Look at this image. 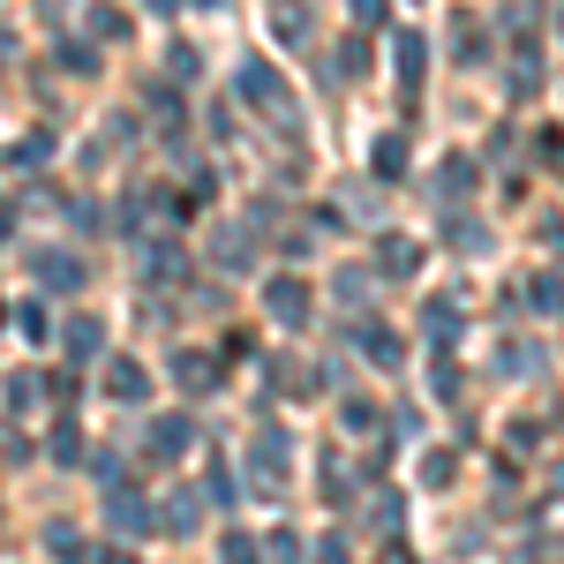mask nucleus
<instances>
[{"label":"nucleus","instance_id":"nucleus-23","mask_svg":"<svg viewBox=\"0 0 564 564\" xmlns=\"http://www.w3.org/2000/svg\"><path fill=\"white\" fill-rule=\"evenodd\" d=\"M45 550H53V557H84V534H76V527H53V534H45Z\"/></svg>","mask_w":564,"mask_h":564},{"label":"nucleus","instance_id":"nucleus-31","mask_svg":"<svg viewBox=\"0 0 564 564\" xmlns=\"http://www.w3.org/2000/svg\"><path fill=\"white\" fill-rule=\"evenodd\" d=\"M271 564H302V542L294 534H271Z\"/></svg>","mask_w":564,"mask_h":564},{"label":"nucleus","instance_id":"nucleus-12","mask_svg":"<svg viewBox=\"0 0 564 564\" xmlns=\"http://www.w3.org/2000/svg\"><path fill=\"white\" fill-rule=\"evenodd\" d=\"M391 61H399V76H406V90L422 84V61H430V45H422V31H399V39H391Z\"/></svg>","mask_w":564,"mask_h":564},{"label":"nucleus","instance_id":"nucleus-32","mask_svg":"<svg viewBox=\"0 0 564 564\" xmlns=\"http://www.w3.org/2000/svg\"><path fill=\"white\" fill-rule=\"evenodd\" d=\"M316 564H347V534H324L316 542Z\"/></svg>","mask_w":564,"mask_h":564},{"label":"nucleus","instance_id":"nucleus-34","mask_svg":"<svg viewBox=\"0 0 564 564\" xmlns=\"http://www.w3.org/2000/svg\"><path fill=\"white\" fill-rule=\"evenodd\" d=\"M39 8H45V23H53V15H68V0H39Z\"/></svg>","mask_w":564,"mask_h":564},{"label":"nucleus","instance_id":"nucleus-2","mask_svg":"<svg viewBox=\"0 0 564 564\" xmlns=\"http://www.w3.org/2000/svg\"><path fill=\"white\" fill-rule=\"evenodd\" d=\"M249 475H257L263 497H286V436L279 430H263L257 444H249Z\"/></svg>","mask_w":564,"mask_h":564},{"label":"nucleus","instance_id":"nucleus-28","mask_svg":"<svg viewBox=\"0 0 564 564\" xmlns=\"http://www.w3.org/2000/svg\"><path fill=\"white\" fill-rule=\"evenodd\" d=\"M339 302H369V271H339Z\"/></svg>","mask_w":564,"mask_h":564},{"label":"nucleus","instance_id":"nucleus-15","mask_svg":"<svg viewBox=\"0 0 564 564\" xmlns=\"http://www.w3.org/2000/svg\"><path fill=\"white\" fill-rule=\"evenodd\" d=\"M98 347H106V332H98V316H68V354H76V361H90Z\"/></svg>","mask_w":564,"mask_h":564},{"label":"nucleus","instance_id":"nucleus-14","mask_svg":"<svg viewBox=\"0 0 564 564\" xmlns=\"http://www.w3.org/2000/svg\"><path fill=\"white\" fill-rule=\"evenodd\" d=\"M377 257H384V271H414V263H422V241H406V234H384V241H377Z\"/></svg>","mask_w":564,"mask_h":564},{"label":"nucleus","instance_id":"nucleus-10","mask_svg":"<svg viewBox=\"0 0 564 564\" xmlns=\"http://www.w3.org/2000/svg\"><path fill=\"white\" fill-rule=\"evenodd\" d=\"M422 332H430L436 347H452V339H459V302H452V294H436V302L422 308Z\"/></svg>","mask_w":564,"mask_h":564},{"label":"nucleus","instance_id":"nucleus-11","mask_svg":"<svg viewBox=\"0 0 564 564\" xmlns=\"http://www.w3.org/2000/svg\"><path fill=\"white\" fill-rule=\"evenodd\" d=\"M106 505H113V527H121V534H151V505H143L135 489H113Z\"/></svg>","mask_w":564,"mask_h":564},{"label":"nucleus","instance_id":"nucleus-29","mask_svg":"<svg viewBox=\"0 0 564 564\" xmlns=\"http://www.w3.org/2000/svg\"><path fill=\"white\" fill-rule=\"evenodd\" d=\"M422 481L444 489V481H452V452H430V459H422Z\"/></svg>","mask_w":564,"mask_h":564},{"label":"nucleus","instance_id":"nucleus-24","mask_svg":"<svg viewBox=\"0 0 564 564\" xmlns=\"http://www.w3.org/2000/svg\"><path fill=\"white\" fill-rule=\"evenodd\" d=\"M204 489H212L218 505H226V512H234V467H226V459H212V475H204Z\"/></svg>","mask_w":564,"mask_h":564},{"label":"nucleus","instance_id":"nucleus-3","mask_svg":"<svg viewBox=\"0 0 564 564\" xmlns=\"http://www.w3.org/2000/svg\"><path fill=\"white\" fill-rule=\"evenodd\" d=\"M263 308H271L279 324H308V286L294 279V271H279V279L263 286Z\"/></svg>","mask_w":564,"mask_h":564},{"label":"nucleus","instance_id":"nucleus-37","mask_svg":"<svg viewBox=\"0 0 564 564\" xmlns=\"http://www.w3.org/2000/svg\"><path fill=\"white\" fill-rule=\"evenodd\" d=\"M151 8H181V0H151Z\"/></svg>","mask_w":564,"mask_h":564},{"label":"nucleus","instance_id":"nucleus-5","mask_svg":"<svg viewBox=\"0 0 564 564\" xmlns=\"http://www.w3.org/2000/svg\"><path fill=\"white\" fill-rule=\"evenodd\" d=\"M354 339H361V354H369L377 369H399V361H406V347H399V332H384L377 316H361V324H354Z\"/></svg>","mask_w":564,"mask_h":564},{"label":"nucleus","instance_id":"nucleus-30","mask_svg":"<svg viewBox=\"0 0 564 564\" xmlns=\"http://www.w3.org/2000/svg\"><path fill=\"white\" fill-rule=\"evenodd\" d=\"M31 399H39V377H8V406H15V414H23Z\"/></svg>","mask_w":564,"mask_h":564},{"label":"nucleus","instance_id":"nucleus-36","mask_svg":"<svg viewBox=\"0 0 564 564\" xmlns=\"http://www.w3.org/2000/svg\"><path fill=\"white\" fill-rule=\"evenodd\" d=\"M0 61H15V39H8V31H0Z\"/></svg>","mask_w":564,"mask_h":564},{"label":"nucleus","instance_id":"nucleus-38","mask_svg":"<svg viewBox=\"0 0 564 564\" xmlns=\"http://www.w3.org/2000/svg\"><path fill=\"white\" fill-rule=\"evenodd\" d=\"M204 8H226V0H204Z\"/></svg>","mask_w":564,"mask_h":564},{"label":"nucleus","instance_id":"nucleus-8","mask_svg":"<svg viewBox=\"0 0 564 564\" xmlns=\"http://www.w3.org/2000/svg\"><path fill=\"white\" fill-rule=\"evenodd\" d=\"M174 377H181V391H218V354H174Z\"/></svg>","mask_w":564,"mask_h":564},{"label":"nucleus","instance_id":"nucleus-33","mask_svg":"<svg viewBox=\"0 0 564 564\" xmlns=\"http://www.w3.org/2000/svg\"><path fill=\"white\" fill-rule=\"evenodd\" d=\"M481 53V31H475V15H459V61H475Z\"/></svg>","mask_w":564,"mask_h":564},{"label":"nucleus","instance_id":"nucleus-26","mask_svg":"<svg viewBox=\"0 0 564 564\" xmlns=\"http://www.w3.org/2000/svg\"><path fill=\"white\" fill-rule=\"evenodd\" d=\"M61 68H76V76H90V68H98V53H90V45H76V39H61Z\"/></svg>","mask_w":564,"mask_h":564},{"label":"nucleus","instance_id":"nucleus-1","mask_svg":"<svg viewBox=\"0 0 564 564\" xmlns=\"http://www.w3.org/2000/svg\"><path fill=\"white\" fill-rule=\"evenodd\" d=\"M241 98H249L257 113H271L279 129L302 135V113H294V98H286V84H279V68H271V61H241Z\"/></svg>","mask_w":564,"mask_h":564},{"label":"nucleus","instance_id":"nucleus-35","mask_svg":"<svg viewBox=\"0 0 564 564\" xmlns=\"http://www.w3.org/2000/svg\"><path fill=\"white\" fill-rule=\"evenodd\" d=\"M98 564H135V557H129V550H106V557H98Z\"/></svg>","mask_w":564,"mask_h":564},{"label":"nucleus","instance_id":"nucleus-4","mask_svg":"<svg viewBox=\"0 0 564 564\" xmlns=\"http://www.w3.org/2000/svg\"><path fill=\"white\" fill-rule=\"evenodd\" d=\"M39 286L45 294H76L84 286V263L68 257V249H39Z\"/></svg>","mask_w":564,"mask_h":564},{"label":"nucleus","instance_id":"nucleus-20","mask_svg":"<svg viewBox=\"0 0 564 564\" xmlns=\"http://www.w3.org/2000/svg\"><path fill=\"white\" fill-rule=\"evenodd\" d=\"M53 459H61V467H76V459H84V436H76V422H53Z\"/></svg>","mask_w":564,"mask_h":564},{"label":"nucleus","instance_id":"nucleus-19","mask_svg":"<svg viewBox=\"0 0 564 564\" xmlns=\"http://www.w3.org/2000/svg\"><path fill=\"white\" fill-rule=\"evenodd\" d=\"M377 174H384V181L406 174V143H399V135H377Z\"/></svg>","mask_w":564,"mask_h":564},{"label":"nucleus","instance_id":"nucleus-16","mask_svg":"<svg viewBox=\"0 0 564 564\" xmlns=\"http://www.w3.org/2000/svg\"><path fill=\"white\" fill-rule=\"evenodd\" d=\"M527 302H534V316H557V271H550V263L527 279Z\"/></svg>","mask_w":564,"mask_h":564},{"label":"nucleus","instance_id":"nucleus-9","mask_svg":"<svg viewBox=\"0 0 564 564\" xmlns=\"http://www.w3.org/2000/svg\"><path fill=\"white\" fill-rule=\"evenodd\" d=\"M271 391L308 399V391H316V369H308V361H294V354H271Z\"/></svg>","mask_w":564,"mask_h":564},{"label":"nucleus","instance_id":"nucleus-17","mask_svg":"<svg viewBox=\"0 0 564 564\" xmlns=\"http://www.w3.org/2000/svg\"><path fill=\"white\" fill-rule=\"evenodd\" d=\"M84 23H90V39H129V15H121V8H106V0L90 8Z\"/></svg>","mask_w":564,"mask_h":564},{"label":"nucleus","instance_id":"nucleus-18","mask_svg":"<svg viewBox=\"0 0 564 564\" xmlns=\"http://www.w3.org/2000/svg\"><path fill=\"white\" fill-rule=\"evenodd\" d=\"M467 181H475V159H444V166H436V196H459Z\"/></svg>","mask_w":564,"mask_h":564},{"label":"nucleus","instance_id":"nucleus-22","mask_svg":"<svg viewBox=\"0 0 564 564\" xmlns=\"http://www.w3.org/2000/svg\"><path fill=\"white\" fill-rule=\"evenodd\" d=\"M15 332H23V339H53V324H45V308H39V302L15 308Z\"/></svg>","mask_w":564,"mask_h":564},{"label":"nucleus","instance_id":"nucleus-25","mask_svg":"<svg viewBox=\"0 0 564 564\" xmlns=\"http://www.w3.org/2000/svg\"><path fill=\"white\" fill-rule=\"evenodd\" d=\"M271 31H279L286 45H302L308 39V15H302V8H279V23H271Z\"/></svg>","mask_w":564,"mask_h":564},{"label":"nucleus","instance_id":"nucleus-6","mask_svg":"<svg viewBox=\"0 0 564 564\" xmlns=\"http://www.w3.org/2000/svg\"><path fill=\"white\" fill-rule=\"evenodd\" d=\"M106 391H113L121 406H135V399L151 391V377H143V361H135V354H113V361H106Z\"/></svg>","mask_w":564,"mask_h":564},{"label":"nucleus","instance_id":"nucleus-13","mask_svg":"<svg viewBox=\"0 0 564 564\" xmlns=\"http://www.w3.org/2000/svg\"><path fill=\"white\" fill-rule=\"evenodd\" d=\"M151 527H166V534H196V497L174 489V497H166V512H151Z\"/></svg>","mask_w":564,"mask_h":564},{"label":"nucleus","instance_id":"nucleus-7","mask_svg":"<svg viewBox=\"0 0 564 564\" xmlns=\"http://www.w3.org/2000/svg\"><path fill=\"white\" fill-rule=\"evenodd\" d=\"M188 444H196L188 414H166V422H151V444H143V452H151V459H181Z\"/></svg>","mask_w":564,"mask_h":564},{"label":"nucleus","instance_id":"nucleus-21","mask_svg":"<svg viewBox=\"0 0 564 564\" xmlns=\"http://www.w3.org/2000/svg\"><path fill=\"white\" fill-rule=\"evenodd\" d=\"M347 15H354V31H377L391 15V0H347Z\"/></svg>","mask_w":564,"mask_h":564},{"label":"nucleus","instance_id":"nucleus-27","mask_svg":"<svg viewBox=\"0 0 564 564\" xmlns=\"http://www.w3.org/2000/svg\"><path fill=\"white\" fill-rule=\"evenodd\" d=\"M218 564H257V542H249V534H226V550H218Z\"/></svg>","mask_w":564,"mask_h":564}]
</instances>
